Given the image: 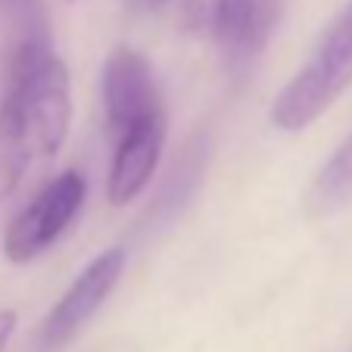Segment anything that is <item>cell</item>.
<instances>
[{"mask_svg": "<svg viewBox=\"0 0 352 352\" xmlns=\"http://www.w3.org/2000/svg\"><path fill=\"white\" fill-rule=\"evenodd\" d=\"M352 85V0L327 25L312 56L290 85L274 97L272 125L278 131H302L337 103V97Z\"/></svg>", "mask_w": 352, "mask_h": 352, "instance_id": "6da1fadb", "label": "cell"}, {"mask_svg": "<svg viewBox=\"0 0 352 352\" xmlns=\"http://www.w3.org/2000/svg\"><path fill=\"white\" fill-rule=\"evenodd\" d=\"M87 181L81 172L69 168V172L56 175L54 181H47L34 199L10 221L7 234H3V256L16 265L38 259L50 246L60 240V234L72 225V219L85 206Z\"/></svg>", "mask_w": 352, "mask_h": 352, "instance_id": "7a4b0ae2", "label": "cell"}, {"mask_svg": "<svg viewBox=\"0 0 352 352\" xmlns=\"http://www.w3.org/2000/svg\"><path fill=\"white\" fill-rule=\"evenodd\" d=\"M128 253L122 246H113L107 253H100L97 259H91L81 274L69 284V290L56 299V306L50 309V315L44 318L38 333V343L44 352H54L60 346H66L87 321L94 318L103 302L109 299V293L116 290L122 272H125Z\"/></svg>", "mask_w": 352, "mask_h": 352, "instance_id": "3957f363", "label": "cell"}, {"mask_svg": "<svg viewBox=\"0 0 352 352\" xmlns=\"http://www.w3.org/2000/svg\"><path fill=\"white\" fill-rule=\"evenodd\" d=\"M103 107H107L109 131L116 138L134 122L162 113L153 72L138 50L119 47L107 60V66H103Z\"/></svg>", "mask_w": 352, "mask_h": 352, "instance_id": "277c9868", "label": "cell"}, {"mask_svg": "<svg viewBox=\"0 0 352 352\" xmlns=\"http://www.w3.org/2000/svg\"><path fill=\"white\" fill-rule=\"evenodd\" d=\"M116 140L119 144H116L107 193L113 206H125L128 199H134L150 184L160 166L162 144H166V113H153L134 122Z\"/></svg>", "mask_w": 352, "mask_h": 352, "instance_id": "5b68a950", "label": "cell"}, {"mask_svg": "<svg viewBox=\"0 0 352 352\" xmlns=\"http://www.w3.org/2000/svg\"><path fill=\"white\" fill-rule=\"evenodd\" d=\"M280 16L278 0H219L215 38L231 69H246L272 38Z\"/></svg>", "mask_w": 352, "mask_h": 352, "instance_id": "8992f818", "label": "cell"}, {"mask_svg": "<svg viewBox=\"0 0 352 352\" xmlns=\"http://www.w3.org/2000/svg\"><path fill=\"white\" fill-rule=\"evenodd\" d=\"M206 156H209V138L206 134H193L184 144V150H181V156H178V162H175L172 175H168L166 187H162L160 199H156L153 215L160 221H172L175 215L187 206V199L193 197V190H197V184H199V175L206 168Z\"/></svg>", "mask_w": 352, "mask_h": 352, "instance_id": "52a82bcc", "label": "cell"}, {"mask_svg": "<svg viewBox=\"0 0 352 352\" xmlns=\"http://www.w3.org/2000/svg\"><path fill=\"white\" fill-rule=\"evenodd\" d=\"M34 162L25 125L10 97H0V206L13 197L25 168Z\"/></svg>", "mask_w": 352, "mask_h": 352, "instance_id": "ba28073f", "label": "cell"}, {"mask_svg": "<svg viewBox=\"0 0 352 352\" xmlns=\"http://www.w3.org/2000/svg\"><path fill=\"white\" fill-rule=\"evenodd\" d=\"M352 199V134L337 146L306 193V209L312 219H327Z\"/></svg>", "mask_w": 352, "mask_h": 352, "instance_id": "9c48e42d", "label": "cell"}, {"mask_svg": "<svg viewBox=\"0 0 352 352\" xmlns=\"http://www.w3.org/2000/svg\"><path fill=\"white\" fill-rule=\"evenodd\" d=\"M16 312L13 309H3L0 312V352H7V346H10V340H13V333H16Z\"/></svg>", "mask_w": 352, "mask_h": 352, "instance_id": "30bf717a", "label": "cell"}, {"mask_svg": "<svg viewBox=\"0 0 352 352\" xmlns=\"http://www.w3.org/2000/svg\"><path fill=\"white\" fill-rule=\"evenodd\" d=\"M156 3H160V0H156Z\"/></svg>", "mask_w": 352, "mask_h": 352, "instance_id": "8fae6325", "label": "cell"}]
</instances>
